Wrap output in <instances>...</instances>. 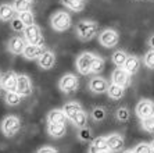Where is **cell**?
<instances>
[{"instance_id":"obj_23","label":"cell","mask_w":154,"mask_h":153,"mask_svg":"<svg viewBox=\"0 0 154 153\" xmlns=\"http://www.w3.org/2000/svg\"><path fill=\"white\" fill-rule=\"evenodd\" d=\"M107 93L112 100H119L124 96V93H125V88H122L119 85H115V84H111L107 89Z\"/></svg>"},{"instance_id":"obj_44","label":"cell","mask_w":154,"mask_h":153,"mask_svg":"<svg viewBox=\"0 0 154 153\" xmlns=\"http://www.w3.org/2000/svg\"><path fill=\"white\" fill-rule=\"evenodd\" d=\"M31 2H32V0H31Z\"/></svg>"},{"instance_id":"obj_18","label":"cell","mask_w":154,"mask_h":153,"mask_svg":"<svg viewBox=\"0 0 154 153\" xmlns=\"http://www.w3.org/2000/svg\"><path fill=\"white\" fill-rule=\"evenodd\" d=\"M139 67H140L139 59H137L136 56H128L125 64H124V68H125L126 71H128L131 75H133L139 71Z\"/></svg>"},{"instance_id":"obj_2","label":"cell","mask_w":154,"mask_h":153,"mask_svg":"<svg viewBox=\"0 0 154 153\" xmlns=\"http://www.w3.org/2000/svg\"><path fill=\"white\" fill-rule=\"evenodd\" d=\"M51 27H53V29L58 31V32L67 31L71 27V15L68 13H65V11L54 13L53 17H51Z\"/></svg>"},{"instance_id":"obj_37","label":"cell","mask_w":154,"mask_h":153,"mask_svg":"<svg viewBox=\"0 0 154 153\" xmlns=\"http://www.w3.org/2000/svg\"><path fill=\"white\" fill-rule=\"evenodd\" d=\"M90 129L89 128H86V127H83V128H81V131H79V134H78V136H79V139L81 141H88V139L90 138Z\"/></svg>"},{"instance_id":"obj_17","label":"cell","mask_w":154,"mask_h":153,"mask_svg":"<svg viewBox=\"0 0 154 153\" xmlns=\"http://www.w3.org/2000/svg\"><path fill=\"white\" fill-rule=\"evenodd\" d=\"M65 120H67V116L63 110H51L50 113L47 114V121L49 124H65Z\"/></svg>"},{"instance_id":"obj_6","label":"cell","mask_w":154,"mask_h":153,"mask_svg":"<svg viewBox=\"0 0 154 153\" xmlns=\"http://www.w3.org/2000/svg\"><path fill=\"white\" fill-rule=\"evenodd\" d=\"M112 84L115 85H119L122 88H126V86L131 85V74L126 71L124 67H117L112 71Z\"/></svg>"},{"instance_id":"obj_34","label":"cell","mask_w":154,"mask_h":153,"mask_svg":"<svg viewBox=\"0 0 154 153\" xmlns=\"http://www.w3.org/2000/svg\"><path fill=\"white\" fill-rule=\"evenodd\" d=\"M11 28L14 29V31H17V32H21V31L25 29V24L20 20V17L13 18V20H11Z\"/></svg>"},{"instance_id":"obj_36","label":"cell","mask_w":154,"mask_h":153,"mask_svg":"<svg viewBox=\"0 0 154 153\" xmlns=\"http://www.w3.org/2000/svg\"><path fill=\"white\" fill-rule=\"evenodd\" d=\"M117 118H118L121 123H125V121H128V118H129V111H128V109H125V107H122V109H118V110H117Z\"/></svg>"},{"instance_id":"obj_19","label":"cell","mask_w":154,"mask_h":153,"mask_svg":"<svg viewBox=\"0 0 154 153\" xmlns=\"http://www.w3.org/2000/svg\"><path fill=\"white\" fill-rule=\"evenodd\" d=\"M81 110H82V106L78 102H68V103H65L64 107H63V111H64L67 118H69V120Z\"/></svg>"},{"instance_id":"obj_13","label":"cell","mask_w":154,"mask_h":153,"mask_svg":"<svg viewBox=\"0 0 154 153\" xmlns=\"http://www.w3.org/2000/svg\"><path fill=\"white\" fill-rule=\"evenodd\" d=\"M38 63H39V67L43 68V70H50L56 64V56H54V53H51L50 50H46L38 59Z\"/></svg>"},{"instance_id":"obj_39","label":"cell","mask_w":154,"mask_h":153,"mask_svg":"<svg viewBox=\"0 0 154 153\" xmlns=\"http://www.w3.org/2000/svg\"><path fill=\"white\" fill-rule=\"evenodd\" d=\"M149 45H150V47L154 50V35L150 36V39H149Z\"/></svg>"},{"instance_id":"obj_43","label":"cell","mask_w":154,"mask_h":153,"mask_svg":"<svg viewBox=\"0 0 154 153\" xmlns=\"http://www.w3.org/2000/svg\"><path fill=\"white\" fill-rule=\"evenodd\" d=\"M2 77H3V74H2V72H0V84H2Z\"/></svg>"},{"instance_id":"obj_14","label":"cell","mask_w":154,"mask_h":153,"mask_svg":"<svg viewBox=\"0 0 154 153\" xmlns=\"http://www.w3.org/2000/svg\"><path fill=\"white\" fill-rule=\"evenodd\" d=\"M89 88L93 93H104V92H107L108 84H107V81L104 78H101V77H94V78L90 79Z\"/></svg>"},{"instance_id":"obj_7","label":"cell","mask_w":154,"mask_h":153,"mask_svg":"<svg viewBox=\"0 0 154 153\" xmlns=\"http://www.w3.org/2000/svg\"><path fill=\"white\" fill-rule=\"evenodd\" d=\"M94 54L92 53H82L76 59V68L82 75H88L92 68V61H93Z\"/></svg>"},{"instance_id":"obj_26","label":"cell","mask_w":154,"mask_h":153,"mask_svg":"<svg viewBox=\"0 0 154 153\" xmlns=\"http://www.w3.org/2000/svg\"><path fill=\"white\" fill-rule=\"evenodd\" d=\"M94 149L100 150V152H106V153H110L111 150L108 149V145H107V139L104 138V136H97V138L93 139V142H92V145Z\"/></svg>"},{"instance_id":"obj_38","label":"cell","mask_w":154,"mask_h":153,"mask_svg":"<svg viewBox=\"0 0 154 153\" xmlns=\"http://www.w3.org/2000/svg\"><path fill=\"white\" fill-rule=\"evenodd\" d=\"M38 153H57V150L54 148H50V146H45V148H40Z\"/></svg>"},{"instance_id":"obj_5","label":"cell","mask_w":154,"mask_h":153,"mask_svg":"<svg viewBox=\"0 0 154 153\" xmlns=\"http://www.w3.org/2000/svg\"><path fill=\"white\" fill-rule=\"evenodd\" d=\"M58 86L64 93H72L75 92L79 86V81L74 74H65L58 82Z\"/></svg>"},{"instance_id":"obj_31","label":"cell","mask_w":154,"mask_h":153,"mask_svg":"<svg viewBox=\"0 0 154 153\" xmlns=\"http://www.w3.org/2000/svg\"><path fill=\"white\" fill-rule=\"evenodd\" d=\"M142 127L146 132L149 134H154V114L150 117H146L142 120Z\"/></svg>"},{"instance_id":"obj_10","label":"cell","mask_w":154,"mask_h":153,"mask_svg":"<svg viewBox=\"0 0 154 153\" xmlns=\"http://www.w3.org/2000/svg\"><path fill=\"white\" fill-rule=\"evenodd\" d=\"M17 92L21 96H29L32 93V82H31V78H29L28 75H25V74L18 75Z\"/></svg>"},{"instance_id":"obj_21","label":"cell","mask_w":154,"mask_h":153,"mask_svg":"<svg viewBox=\"0 0 154 153\" xmlns=\"http://www.w3.org/2000/svg\"><path fill=\"white\" fill-rule=\"evenodd\" d=\"M61 3L64 4L67 8L75 11V13L82 11L83 8H85V6H86L85 0H61Z\"/></svg>"},{"instance_id":"obj_11","label":"cell","mask_w":154,"mask_h":153,"mask_svg":"<svg viewBox=\"0 0 154 153\" xmlns=\"http://www.w3.org/2000/svg\"><path fill=\"white\" fill-rule=\"evenodd\" d=\"M17 81L18 75L14 71H7L2 77V86L6 92H17Z\"/></svg>"},{"instance_id":"obj_3","label":"cell","mask_w":154,"mask_h":153,"mask_svg":"<svg viewBox=\"0 0 154 153\" xmlns=\"http://www.w3.org/2000/svg\"><path fill=\"white\" fill-rule=\"evenodd\" d=\"M22 32H24V38H25V40L29 43V45H39V46H42L43 42H45L43 35H42V31H40V28L36 24L25 27V29H24Z\"/></svg>"},{"instance_id":"obj_9","label":"cell","mask_w":154,"mask_h":153,"mask_svg":"<svg viewBox=\"0 0 154 153\" xmlns=\"http://www.w3.org/2000/svg\"><path fill=\"white\" fill-rule=\"evenodd\" d=\"M100 43L104 47H114L118 43V32L114 29H104L103 32L100 33Z\"/></svg>"},{"instance_id":"obj_25","label":"cell","mask_w":154,"mask_h":153,"mask_svg":"<svg viewBox=\"0 0 154 153\" xmlns=\"http://www.w3.org/2000/svg\"><path fill=\"white\" fill-rule=\"evenodd\" d=\"M13 7H14L15 13L20 14V13H24V11H31L32 3H31V0H14Z\"/></svg>"},{"instance_id":"obj_8","label":"cell","mask_w":154,"mask_h":153,"mask_svg":"<svg viewBox=\"0 0 154 153\" xmlns=\"http://www.w3.org/2000/svg\"><path fill=\"white\" fill-rule=\"evenodd\" d=\"M135 111H136L137 117L140 120H143L146 117H150V116L154 114V103L151 100H147V99L140 100L139 103L136 104V110Z\"/></svg>"},{"instance_id":"obj_28","label":"cell","mask_w":154,"mask_h":153,"mask_svg":"<svg viewBox=\"0 0 154 153\" xmlns=\"http://www.w3.org/2000/svg\"><path fill=\"white\" fill-rule=\"evenodd\" d=\"M4 100H6V103L10 104V106H17V104H20V102H21V95L18 92H7Z\"/></svg>"},{"instance_id":"obj_12","label":"cell","mask_w":154,"mask_h":153,"mask_svg":"<svg viewBox=\"0 0 154 153\" xmlns=\"http://www.w3.org/2000/svg\"><path fill=\"white\" fill-rule=\"evenodd\" d=\"M45 52H46V49H45L43 45L39 46V45H29L28 43L25 49H24V52H22V56L28 59V60H33V59H39Z\"/></svg>"},{"instance_id":"obj_27","label":"cell","mask_w":154,"mask_h":153,"mask_svg":"<svg viewBox=\"0 0 154 153\" xmlns=\"http://www.w3.org/2000/svg\"><path fill=\"white\" fill-rule=\"evenodd\" d=\"M86 113L83 110H81V111H78V113L74 116V117L71 118V121L74 123V125L75 127H78V128H83L86 125Z\"/></svg>"},{"instance_id":"obj_40","label":"cell","mask_w":154,"mask_h":153,"mask_svg":"<svg viewBox=\"0 0 154 153\" xmlns=\"http://www.w3.org/2000/svg\"><path fill=\"white\" fill-rule=\"evenodd\" d=\"M89 153H106V152H100V150L94 149L93 146H90V148H89Z\"/></svg>"},{"instance_id":"obj_15","label":"cell","mask_w":154,"mask_h":153,"mask_svg":"<svg viewBox=\"0 0 154 153\" xmlns=\"http://www.w3.org/2000/svg\"><path fill=\"white\" fill-rule=\"evenodd\" d=\"M25 46L26 43L21 36H13L8 40V50L14 54H21L24 52V49H25Z\"/></svg>"},{"instance_id":"obj_20","label":"cell","mask_w":154,"mask_h":153,"mask_svg":"<svg viewBox=\"0 0 154 153\" xmlns=\"http://www.w3.org/2000/svg\"><path fill=\"white\" fill-rule=\"evenodd\" d=\"M47 131L53 138H61L64 136L67 131V125L65 124H49L47 125Z\"/></svg>"},{"instance_id":"obj_29","label":"cell","mask_w":154,"mask_h":153,"mask_svg":"<svg viewBox=\"0 0 154 153\" xmlns=\"http://www.w3.org/2000/svg\"><path fill=\"white\" fill-rule=\"evenodd\" d=\"M103 68H104V60L101 59V57H99V56H94L93 57V61H92V68H90V72L97 74V72L103 71Z\"/></svg>"},{"instance_id":"obj_24","label":"cell","mask_w":154,"mask_h":153,"mask_svg":"<svg viewBox=\"0 0 154 153\" xmlns=\"http://www.w3.org/2000/svg\"><path fill=\"white\" fill-rule=\"evenodd\" d=\"M129 54L126 53L125 50H117V52H114L111 56V60L112 63H114L117 67H124V64H125L126 59H128Z\"/></svg>"},{"instance_id":"obj_4","label":"cell","mask_w":154,"mask_h":153,"mask_svg":"<svg viewBox=\"0 0 154 153\" xmlns=\"http://www.w3.org/2000/svg\"><path fill=\"white\" fill-rule=\"evenodd\" d=\"M21 128V121L15 116H7L2 121V131L6 136H14Z\"/></svg>"},{"instance_id":"obj_32","label":"cell","mask_w":154,"mask_h":153,"mask_svg":"<svg viewBox=\"0 0 154 153\" xmlns=\"http://www.w3.org/2000/svg\"><path fill=\"white\" fill-rule=\"evenodd\" d=\"M135 153H153V149H151L150 143H146V142H142V143H137L133 149Z\"/></svg>"},{"instance_id":"obj_35","label":"cell","mask_w":154,"mask_h":153,"mask_svg":"<svg viewBox=\"0 0 154 153\" xmlns=\"http://www.w3.org/2000/svg\"><path fill=\"white\" fill-rule=\"evenodd\" d=\"M144 64L150 70H154V50L153 49L150 52H147L146 56H144Z\"/></svg>"},{"instance_id":"obj_42","label":"cell","mask_w":154,"mask_h":153,"mask_svg":"<svg viewBox=\"0 0 154 153\" xmlns=\"http://www.w3.org/2000/svg\"><path fill=\"white\" fill-rule=\"evenodd\" d=\"M122 153H135L133 150H125V152H122Z\"/></svg>"},{"instance_id":"obj_22","label":"cell","mask_w":154,"mask_h":153,"mask_svg":"<svg viewBox=\"0 0 154 153\" xmlns=\"http://www.w3.org/2000/svg\"><path fill=\"white\" fill-rule=\"evenodd\" d=\"M15 14V10L10 4H0V20L2 21H10Z\"/></svg>"},{"instance_id":"obj_1","label":"cell","mask_w":154,"mask_h":153,"mask_svg":"<svg viewBox=\"0 0 154 153\" xmlns=\"http://www.w3.org/2000/svg\"><path fill=\"white\" fill-rule=\"evenodd\" d=\"M99 32V24L96 21H81L76 25V35L81 40H90Z\"/></svg>"},{"instance_id":"obj_41","label":"cell","mask_w":154,"mask_h":153,"mask_svg":"<svg viewBox=\"0 0 154 153\" xmlns=\"http://www.w3.org/2000/svg\"><path fill=\"white\" fill-rule=\"evenodd\" d=\"M150 146H151V149H153V153H154V139H153V141H151Z\"/></svg>"},{"instance_id":"obj_33","label":"cell","mask_w":154,"mask_h":153,"mask_svg":"<svg viewBox=\"0 0 154 153\" xmlns=\"http://www.w3.org/2000/svg\"><path fill=\"white\" fill-rule=\"evenodd\" d=\"M92 117L94 121H103L106 118V110L103 107H94L92 111Z\"/></svg>"},{"instance_id":"obj_30","label":"cell","mask_w":154,"mask_h":153,"mask_svg":"<svg viewBox=\"0 0 154 153\" xmlns=\"http://www.w3.org/2000/svg\"><path fill=\"white\" fill-rule=\"evenodd\" d=\"M18 17H20V20L25 24V27L35 24V15L32 14V11H24V13H20Z\"/></svg>"},{"instance_id":"obj_16","label":"cell","mask_w":154,"mask_h":153,"mask_svg":"<svg viewBox=\"0 0 154 153\" xmlns=\"http://www.w3.org/2000/svg\"><path fill=\"white\" fill-rule=\"evenodd\" d=\"M107 145L108 149L111 152H119V150L124 148V138L118 134H112V135L107 136Z\"/></svg>"}]
</instances>
